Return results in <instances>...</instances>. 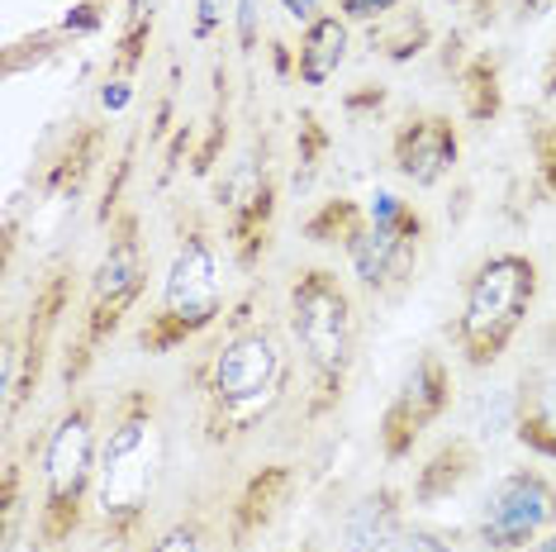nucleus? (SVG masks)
Instances as JSON below:
<instances>
[{
    "label": "nucleus",
    "mask_w": 556,
    "mask_h": 552,
    "mask_svg": "<svg viewBox=\"0 0 556 552\" xmlns=\"http://www.w3.org/2000/svg\"><path fill=\"white\" fill-rule=\"evenodd\" d=\"M295 372L300 357L286 324L257 315L252 300H243L191 372L200 443L214 453L248 448L286 410Z\"/></svg>",
    "instance_id": "nucleus-1"
},
{
    "label": "nucleus",
    "mask_w": 556,
    "mask_h": 552,
    "mask_svg": "<svg viewBox=\"0 0 556 552\" xmlns=\"http://www.w3.org/2000/svg\"><path fill=\"white\" fill-rule=\"evenodd\" d=\"M167 476V414L157 386H124L100 434L91 534L100 552H138Z\"/></svg>",
    "instance_id": "nucleus-2"
},
{
    "label": "nucleus",
    "mask_w": 556,
    "mask_h": 552,
    "mask_svg": "<svg viewBox=\"0 0 556 552\" xmlns=\"http://www.w3.org/2000/svg\"><path fill=\"white\" fill-rule=\"evenodd\" d=\"M286 334L295 343L300 376H305V424H324L343 405L348 381L362 353V315L352 286L338 267L309 262L286 281Z\"/></svg>",
    "instance_id": "nucleus-3"
},
{
    "label": "nucleus",
    "mask_w": 556,
    "mask_h": 552,
    "mask_svg": "<svg viewBox=\"0 0 556 552\" xmlns=\"http://www.w3.org/2000/svg\"><path fill=\"white\" fill-rule=\"evenodd\" d=\"M148 276H153V253L143 238V215L124 205L115 219L105 224V243L86 272L81 305H77V329H72L67 348H62V386L81 391V381L96 372L100 353L124 334V324L148 296Z\"/></svg>",
    "instance_id": "nucleus-4"
},
{
    "label": "nucleus",
    "mask_w": 556,
    "mask_h": 552,
    "mask_svg": "<svg viewBox=\"0 0 556 552\" xmlns=\"http://www.w3.org/2000/svg\"><path fill=\"white\" fill-rule=\"evenodd\" d=\"M229 248L210 224L191 219L176 234V248L162 272L157 300L143 319H138V353L143 357H172L205 338L214 324L229 315Z\"/></svg>",
    "instance_id": "nucleus-5"
},
{
    "label": "nucleus",
    "mask_w": 556,
    "mask_h": 552,
    "mask_svg": "<svg viewBox=\"0 0 556 552\" xmlns=\"http://www.w3.org/2000/svg\"><path fill=\"white\" fill-rule=\"evenodd\" d=\"M100 434L105 414L96 396H67V405L43 429L39 443V500H34V548L62 552L72 538L91 529L96 467H100Z\"/></svg>",
    "instance_id": "nucleus-6"
},
{
    "label": "nucleus",
    "mask_w": 556,
    "mask_h": 552,
    "mask_svg": "<svg viewBox=\"0 0 556 552\" xmlns=\"http://www.w3.org/2000/svg\"><path fill=\"white\" fill-rule=\"evenodd\" d=\"M542 296V262L523 248L485 253L462 281V305L447 324V343L462 367L490 372L514 348L518 329L528 324Z\"/></svg>",
    "instance_id": "nucleus-7"
},
{
    "label": "nucleus",
    "mask_w": 556,
    "mask_h": 552,
    "mask_svg": "<svg viewBox=\"0 0 556 552\" xmlns=\"http://www.w3.org/2000/svg\"><path fill=\"white\" fill-rule=\"evenodd\" d=\"M300 234H305L309 243L343 248L352 281H357L366 296H376V300L400 296L404 286L414 281L419 258L428 248V224L390 229V224H376L371 215H366L362 200H352V196L319 200V205L300 219Z\"/></svg>",
    "instance_id": "nucleus-8"
},
{
    "label": "nucleus",
    "mask_w": 556,
    "mask_h": 552,
    "mask_svg": "<svg viewBox=\"0 0 556 552\" xmlns=\"http://www.w3.org/2000/svg\"><path fill=\"white\" fill-rule=\"evenodd\" d=\"M72 296H77V272H72V262H58V267L34 286L29 310H24L20 319H10V329H5V372H0L5 376V424L10 429H15L20 410L39 400L48 357H53V348L62 338Z\"/></svg>",
    "instance_id": "nucleus-9"
},
{
    "label": "nucleus",
    "mask_w": 556,
    "mask_h": 552,
    "mask_svg": "<svg viewBox=\"0 0 556 552\" xmlns=\"http://www.w3.org/2000/svg\"><path fill=\"white\" fill-rule=\"evenodd\" d=\"M556 529V476L542 467H509L490 481L476 510V543L485 552H528Z\"/></svg>",
    "instance_id": "nucleus-10"
},
{
    "label": "nucleus",
    "mask_w": 556,
    "mask_h": 552,
    "mask_svg": "<svg viewBox=\"0 0 556 552\" xmlns=\"http://www.w3.org/2000/svg\"><path fill=\"white\" fill-rule=\"evenodd\" d=\"M276 200H281V181H276L267 153H243L224 172L219 181V210H224V248L233 258V272L252 276L262 258L271 253V229H276Z\"/></svg>",
    "instance_id": "nucleus-11"
},
{
    "label": "nucleus",
    "mask_w": 556,
    "mask_h": 552,
    "mask_svg": "<svg viewBox=\"0 0 556 552\" xmlns=\"http://www.w3.org/2000/svg\"><path fill=\"white\" fill-rule=\"evenodd\" d=\"M452 396H457V386H452V367L442 353L428 348L409 362L395 396L386 400L381 424H376V443H381V457L390 467L414 457V448L428 438V429H438L442 414L452 410Z\"/></svg>",
    "instance_id": "nucleus-12"
},
{
    "label": "nucleus",
    "mask_w": 556,
    "mask_h": 552,
    "mask_svg": "<svg viewBox=\"0 0 556 552\" xmlns=\"http://www.w3.org/2000/svg\"><path fill=\"white\" fill-rule=\"evenodd\" d=\"M390 167L414 191H433L462 167V124L447 110H409L390 129Z\"/></svg>",
    "instance_id": "nucleus-13"
},
{
    "label": "nucleus",
    "mask_w": 556,
    "mask_h": 552,
    "mask_svg": "<svg viewBox=\"0 0 556 552\" xmlns=\"http://www.w3.org/2000/svg\"><path fill=\"white\" fill-rule=\"evenodd\" d=\"M295 491H300L295 462H267V467L252 472L224 505V552H248L290 510Z\"/></svg>",
    "instance_id": "nucleus-14"
},
{
    "label": "nucleus",
    "mask_w": 556,
    "mask_h": 552,
    "mask_svg": "<svg viewBox=\"0 0 556 552\" xmlns=\"http://www.w3.org/2000/svg\"><path fill=\"white\" fill-rule=\"evenodd\" d=\"M404 500L409 495L390 481L357 495V505L343 514V529H338V552H400V538L409 529Z\"/></svg>",
    "instance_id": "nucleus-15"
},
{
    "label": "nucleus",
    "mask_w": 556,
    "mask_h": 552,
    "mask_svg": "<svg viewBox=\"0 0 556 552\" xmlns=\"http://www.w3.org/2000/svg\"><path fill=\"white\" fill-rule=\"evenodd\" d=\"M509 429L528 457L556 462V367H533L518 376Z\"/></svg>",
    "instance_id": "nucleus-16"
},
{
    "label": "nucleus",
    "mask_w": 556,
    "mask_h": 552,
    "mask_svg": "<svg viewBox=\"0 0 556 552\" xmlns=\"http://www.w3.org/2000/svg\"><path fill=\"white\" fill-rule=\"evenodd\" d=\"M480 443L471 434H452L428 453L419 467H414V486H409V500L414 505H442L462 491L466 481L480 472Z\"/></svg>",
    "instance_id": "nucleus-17"
},
{
    "label": "nucleus",
    "mask_w": 556,
    "mask_h": 552,
    "mask_svg": "<svg viewBox=\"0 0 556 552\" xmlns=\"http://www.w3.org/2000/svg\"><path fill=\"white\" fill-rule=\"evenodd\" d=\"M352 53V24L338 10H324L314 24L300 29V48H295V81L319 91L343 72V62Z\"/></svg>",
    "instance_id": "nucleus-18"
},
{
    "label": "nucleus",
    "mask_w": 556,
    "mask_h": 552,
    "mask_svg": "<svg viewBox=\"0 0 556 552\" xmlns=\"http://www.w3.org/2000/svg\"><path fill=\"white\" fill-rule=\"evenodd\" d=\"M138 552H224V514L214 519L210 510H186L162 524Z\"/></svg>",
    "instance_id": "nucleus-19"
},
{
    "label": "nucleus",
    "mask_w": 556,
    "mask_h": 552,
    "mask_svg": "<svg viewBox=\"0 0 556 552\" xmlns=\"http://www.w3.org/2000/svg\"><path fill=\"white\" fill-rule=\"evenodd\" d=\"M457 77H462V105H466V120H476V124L500 120V110H504L500 62L490 58V53H476V58L457 72Z\"/></svg>",
    "instance_id": "nucleus-20"
},
{
    "label": "nucleus",
    "mask_w": 556,
    "mask_h": 552,
    "mask_svg": "<svg viewBox=\"0 0 556 552\" xmlns=\"http://www.w3.org/2000/svg\"><path fill=\"white\" fill-rule=\"evenodd\" d=\"M295 124H300V134H295V186H300V191H309L314 172H319V162L328 153V129L319 124L314 110H300Z\"/></svg>",
    "instance_id": "nucleus-21"
},
{
    "label": "nucleus",
    "mask_w": 556,
    "mask_h": 552,
    "mask_svg": "<svg viewBox=\"0 0 556 552\" xmlns=\"http://www.w3.org/2000/svg\"><path fill=\"white\" fill-rule=\"evenodd\" d=\"M20 510H24V467H20V457H5V472H0V524H5V552L15 548V538H20Z\"/></svg>",
    "instance_id": "nucleus-22"
},
{
    "label": "nucleus",
    "mask_w": 556,
    "mask_h": 552,
    "mask_svg": "<svg viewBox=\"0 0 556 552\" xmlns=\"http://www.w3.org/2000/svg\"><path fill=\"white\" fill-rule=\"evenodd\" d=\"M366 215L376 224H390V229H414V224H428V215L414 200H404L395 191H371L366 196Z\"/></svg>",
    "instance_id": "nucleus-23"
},
{
    "label": "nucleus",
    "mask_w": 556,
    "mask_h": 552,
    "mask_svg": "<svg viewBox=\"0 0 556 552\" xmlns=\"http://www.w3.org/2000/svg\"><path fill=\"white\" fill-rule=\"evenodd\" d=\"M528 148H533V167H538V186L556 200V120L533 124L528 134Z\"/></svg>",
    "instance_id": "nucleus-24"
},
{
    "label": "nucleus",
    "mask_w": 556,
    "mask_h": 552,
    "mask_svg": "<svg viewBox=\"0 0 556 552\" xmlns=\"http://www.w3.org/2000/svg\"><path fill=\"white\" fill-rule=\"evenodd\" d=\"M262 20H267V0H233V39H238V53L252 58L262 48Z\"/></svg>",
    "instance_id": "nucleus-25"
},
{
    "label": "nucleus",
    "mask_w": 556,
    "mask_h": 552,
    "mask_svg": "<svg viewBox=\"0 0 556 552\" xmlns=\"http://www.w3.org/2000/svg\"><path fill=\"white\" fill-rule=\"evenodd\" d=\"M229 24H233V0H195V15H191L195 43H214Z\"/></svg>",
    "instance_id": "nucleus-26"
},
{
    "label": "nucleus",
    "mask_w": 556,
    "mask_h": 552,
    "mask_svg": "<svg viewBox=\"0 0 556 552\" xmlns=\"http://www.w3.org/2000/svg\"><path fill=\"white\" fill-rule=\"evenodd\" d=\"M400 5L404 0H333V10L348 24H381L390 15H400Z\"/></svg>",
    "instance_id": "nucleus-27"
},
{
    "label": "nucleus",
    "mask_w": 556,
    "mask_h": 552,
    "mask_svg": "<svg viewBox=\"0 0 556 552\" xmlns=\"http://www.w3.org/2000/svg\"><path fill=\"white\" fill-rule=\"evenodd\" d=\"M400 552H457V543H452L442 529H428V524H409L400 538Z\"/></svg>",
    "instance_id": "nucleus-28"
},
{
    "label": "nucleus",
    "mask_w": 556,
    "mask_h": 552,
    "mask_svg": "<svg viewBox=\"0 0 556 552\" xmlns=\"http://www.w3.org/2000/svg\"><path fill=\"white\" fill-rule=\"evenodd\" d=\"M129 100H134V77H105V86H100V110L105 115H119Z\"/></svg>",
    "instance_id": "nucleus-29"
},
{
    "label": "nucleus",
    "mask_w": 556,
    "mask_h": 552,
    "mask_svg": "<svg viewBox=\"0 0 556 552\" xmlns=\"http://www.w3.org/2000/svg\"><path fill=\"white\" fill-rule=\"evenodd\" d=\"M281 10H286L290 24H300V29H305V24H314L328 10V0H281Z\"/></svg>",
    "instance_id": "nucleus-30"
},
{
    "label": "nucleus",
    "mask_w": 556,
    "mask_h": 552,
    "mask_svg": "<svg viewBox=\"0 0 556 552\" xmlns=\"http://www.w3.org/2000/svg\"><path fill=\"white\" fill-rule=\"evenodd\" d=\"M542 86H547V100H556V48L547 58V72H542Z\"/></svg>",
    "instance_id": "nucleus-31"
},
{
    "label": "nucleus",
    "mask_w": 556,
    "mask_h": 552,
    "mask_svg": "<svg viewBox=\"0 0 556 552\" xmlns=\"http://www.w3.org/2000/svg\"><path fill=\"white\" fill-rule=\"evenodd\" d=\"M528 552H556V529H552V534H542V538H538V543L528 548Z\"/></svg>",
    "instance_id": "nucleus-32"
},
{
    "label": "nucleus",
    "mask_w": 556,
    "mask_h": 552,
    "mask_svg": "<svg viewBox=\"0 0 556 552\" xmlns=\"http://www.w3.org/2000/svg\"><path fill=\"white\" fill-rule=\"evenodd\" d=\"M290 552H324L319 543H314V538H305V543H295V548H290Z\"/></svg>",
    "instance_id": "nucleus-33"
},
{
    "label": "nucleus",
    "mask_w": 556,
    "mask_h": 552,
    "mask_svg": "<svg viewBox=\"0 0 556 552\" xmlns=\"http://www.w3.org/2000/svg\"><path fill=\"white\" fill-rule=\"evenodd\" d=\"M542 5H547V0H523V10H528V15H538Z\"/></svg>",
    "instance_id": "nucleus-34"
},
{
    "label": "nucleus",
    "mask_w": 556,
    "mask_h": 552,
    "mask_svg": "<svg viewBox=\"0 0 556 552\" xmlns=\"http://www.w3.org/2000/svg\"><path fill=\"white\" fill-rule=\"evenodd\" d=\"M452 5H466V0H452Z\"/></svg>",
    "instance_id": "nucleus-35"
}]
</instances>
